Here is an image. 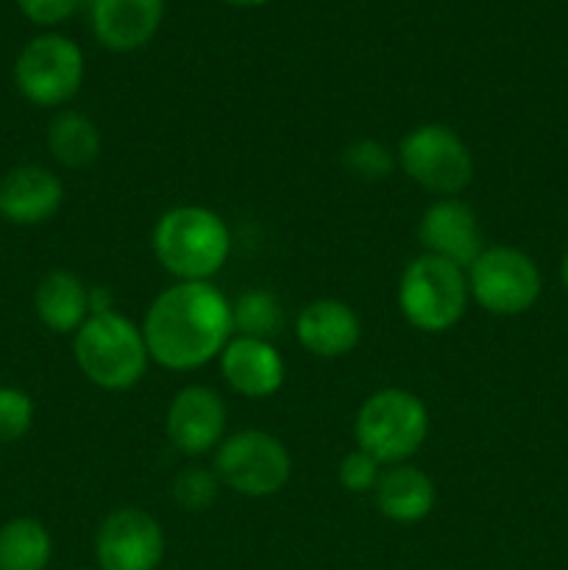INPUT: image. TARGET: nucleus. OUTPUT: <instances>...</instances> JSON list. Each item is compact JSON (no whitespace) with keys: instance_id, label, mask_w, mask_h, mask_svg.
Returning a JSON list of instances; mask_svg holds the SVG:
<instances>
[{"instance_id":"nucleus-1","label":"nucleus","mask_w":568,"mask_h":570,"mask_svg":"<svg viewBox=\"0 0 568 570\" xmlns=\"http://www.w3.org/2000/svg\"><path fill=\"white\" fill-rule=\"evenodd\" d=\"M139 328L150 362L176 373L198 371L234 337L232 301L212 282H176L156 295Z\"/></svg>"},{"instance_id":"nucleus-2","label":"nucleus","mask_w":568,"mask_h":570,"mask_svg":"<svg viewBox=\"0 0 568 570\" xmlns=\"http://www.w3.org/2000/svg\"><path fill=\"white\" fill-rule=\"evenodd\" d=\"M150 248L176 282H212L232 254V232L217 212L182 204L156 220Z\"/></svg>"},{"instance_id":"nucleus-3","label":"nucleus","mask_w":568,"mask_h":570,"mask_svg":"<svg viewBox=\"0 0 568 570\" xmlns=\"http://www.w3.org/2000/svg\"><path fill=\"white\" fill-rule=\"evenodd\" d=\"M72 356L84 379L109 393L137 387L150 365L143 328L117 309L87 317L72 334Z\"/></svg>"},{"instance_id":"nucleus-4","label":"nucleus","mask_w":568,"mask_h":570,"mask_svg":"<svg viewBox=\"0 0 568 570\" xmlns=\"http://www.w3.org/2000/svg\"><path fill=\"white\" fill-rule=\"evenodd\" d=\"M427 434V404L404 387L376 390L356 410V449L368 451L379 465H401V462H410L421 451Z\"/></svg>"},{"instance_id":"nucleus-5","label":"nucleus","mask_w":568,"mask_h":570,"mask_svg":"<svg viewBox=\"0 0 568 570\" xmlns=\"http://www.w3.org/2000/svg\"><path fill=\"white\" fill-rule=\"evenodd\" d=\"M395 301L404 321L415 332H449L466 317L471 301L466 271L438 256H415L401 273Z\"/></svg>"},{"instance_id":"nucleus-6","label":"nucleus","mask_w":568,"mask_h":570,"mask_svg":"<svg viewBox=\"0 0 568 570\" xmlns=\"http://www.w3.org/2000/svg\"><path fill=\"white\" fill-rule=\"evenodd\" d=\"M212 468L223 488L245 499H271L287 488L293 476V456L276 434L243 429L223 438Z\"/></svg>"},{"instance_id":"nucleus-7","label":"nucleus","mask_w":568,"mask_h":570,"mask_svg":"<svg viewBox=\"0 0 568 570\" xmlns=\"http://www.w3.org/2000/svg\"><path fill=\"white\" fill-rule=\"evenodd\" d=\"M468 293L488 315L518 317L532 309L543 289L538 265L512 245H484L468 265Z\"/></svg>"},{"instance_id":"nucleus-8","label":"nucleus","mask_w":568,"mask_h":570,"mask_svg":"<svg viewBox=\"0 0 568 570\" xmlns=\"http://www.w3.org/2000/svg\"><path fill=\"white\" fill-rule=\"evenodd\" d=\"M399 167L412 184L438 198H457L473 181V156L460 134L440 122L418 126L401 139Z\"/></svg>"},{"instance_id":"nucleus-9","label":"nucleus","mask_w":568,"mask_h":570,"mask_svg":"<svg viewBox=\"0 0 568 570\" xmlns=\"http://www.w3.org/2000/svg\"><path fill=\"white\" fill-rule=\"evenodd\" d=\"M84 53L61 33H42L20 50L14 61V83L28 104L56 109L70 104L84 83Z\"/></svg>"},{"instance_id":"nucleus-10","label":"nucleus","mask_w":568,"mask_h":570,"mask_svg":"<svg viewBox=\"0 0 568 570\" xmlns=\"http://www.w3.org/2000/svg\"><path fill=\"white\" fill-rule=\"evenodd\" d=\"M95 560L98 570H156L165 560V532L139 507H120L100 521Z\"/></svg>"},{"instance_id":"nucleus-11","label":"nucleus","mask_w":568,"mask_h":570,"mask_svg":"<svg viewBox=\"0 0 568 570\" xmlns=\"http://www.w3.org/2000/svg\"><path fill=\"white\" fill-rule=\"evenodd\" d=\"M228 412L217 390L206 384H187L173 395L165 415V434L176 451L204 456L226 438Z\"/></svg>"},{"instance_id":"nucleus-12","label":"nucleus","mask_w":568,"mask_h":570,"mask_svg":"<svg viewBox=\"0 0 568 570\" xmlns=\"http://www.w3.org/2000/svg\"><path fill=\"white\" fill-rule=\"evenodd\" d=\"M418 243L423 254L451 262L462 271H468V265L484 250L477 212L460 198H438L427 206L418 220Z\"/></svg>"},{"instance_id":"nucleus-13","label":"nucleus","mask_w":568,"mask_h":570,"mask_svg":"<svg viewBox=\"0 0 568 570\" xmlns=\"http://www.w3.org/2000/svg\"><path fill=\"white\" fill-rule=\"evenodd\" d=\"M221 376L237 395L251 401H262L276 395L287 379V365L282 354L267 340L237 337L234 334L226 343L223 354L217 356Z\"/></svg>"},{"instance_id":"nucleus-14","label":"nucleus","mask_w":568,"mask_h":570,"mask_svg":"<svg viewBox=\"0 0 568 570\" xmlns=\"http://www.w3.org/2000/svg\"><path fill=\"white\" fill-rule=\"evenodd\" d=\"M65 204V184L53 170L20 165L0 178V217L11 226H42Z\"/></svg>"},{"instance_id":"nucleus-15","label":"nucleus","mask_w":568,"mask_h":570,"mask_svg":"<svg viewBox=\"0 0 568 570\" xmlns=\"http://www.w3.org/2000/svg\"><path fill=\"white\" fill-rule=\"evenodd\" d=\"M362 321L340 298H317L295 317V340L317 360H340L360 345Z\"/></svg>"},{"instance_id":"nucleus-16","label":"nucleus","mask_w":568,"mask_h":570,"mask_svg":"<svg viewBox=\"0 0 568 570\" xmlns=\"http://www.w3.org/2000/svg\"><path fill=\"white\" fill-rule=\"evenodd\" d=\"M89 17L95 39L106 50L131 53L156 37L165 17V0H95Z\"/></svg>"},{"instance_id":"nucleus-17","label":"nucleus","mask_w":568,"mask_h":570,"mask_svg":"<svg viewBox=\"0 0 568 570\" xmlns=\"http://www.w3.org/2000/svg\"><path fill=\"white\" fill-rule=\"evenodd\" d=\"M373 499L388 521L410 527V523L423 521L434 510L438 490L427 471L410 465V462H401V465L384 468L376 490H373Z\"/></svg>"},{"instance_id":"nucleus-18","label":"nucleus","mask_w":568,"mask_h":570,"mask_svg":"<svg viewBox=\"0 0 568 570\" xmlns=\"http://www.w3.org/2000/svg\"><path fill=\"white\" fill-rule=\"evenodd\" d=\"M33 312L53 334H76L89 317V287L70 271H50L33 289Z\"/></svg>"},{"instance_id":"nucleus-19","label":"nucleus","mask_w":568,"mask_h":570,"mask_svg":"<svg viewBox=\"0 0 568 570\" xmlns=\"http://www.w3.org/2000/svg\"><path fill=\"white\" fill-rule=\"evenodd\" d=\"M104 148L100 128L92 117L76 109H61L48 126V150L67 170H84L95 165Z\"/></svg>"},{"instance_id":"nucleus-20","label":"nucleus","mask_w":568,"mask_h":570,"mask_svg":"<svg viewBox=\"0 0 568 570\" xmlns=\"http://www.w3.org/2000/svg\"><path fill=\"white\" fill-rule=\"evenodd\" d=\"M53 557L48 527L37 518H11L0 527V570H45Z\"/></svg>"},{"instance_id":"nucleus-21","label":"nucleus","mask_w":568,"mask_h":570,"mask_svg":"<svg viewBox=\"0 0 568 570\" xmlns=\"http://www.w3.org/2000/svg\"><path fill=\"white\" fill-rule=\"evenodd\" d=\"M232 323L237 337L273 343L284 328V309L271 289H245L237 301H232Z\"/></svg>"},{"instance_id":"nucleus-22","label":"nucleus","mask_w":568,"mask_h":570,"mask_svg":"<svg viewBox=\"0 0 568 570\" xmlns=\"http://www.w3.org/2000/svg\"><path fill=\"white\" fill-rule=\"evenodd\" d=\"M221 488L223 484L217 479L215 468L187 465L173 479L170 495L184 512H206L221 495Z\"/></svg>"},{"instance_id":"nucleus-23","label":"nucleus","mask_w":568,"mask_h":570,"mask_svg":"<svg viewBox=\"0 0 568 570\" xmlns=\"http://www.w3.org/2000/svg\"><path fill=\"white\" fill-rule=\"evenodd\" d=\"M395 165H399V159L393 156V150L371 137L354 139L343 150V167L360 181H382L393 173Z\"/></svg>"},{"instance_id":"nucleus-24","label":"nucleus","mask_w":568,"mask_h":570,"mask_svg":"<svg viewBox=\"0 0 568 570\" xmlns=\"http://www.w3.org/2000/svg\"><path fill=\"white\" fill-rule=\"evenodd\" d=\"M33 426V401L20 387H0V443H17Z\"/></svg>"},{"instance_id":"nucleus-25","label":"nucleus","mask_w":568,"mask_h":570,"mask_svg":"<svg viewBox=\"0 0 568 570\" xmlns=\"http://www.w3.org/2000/svg\"><path fill=\"white\" fill-rule=\"evenodd\" d=\"M379 476H382V465H379L368 451L354 449L340 460L337 479H340V488H343L345 493H354V495L373 493L379 484Z\"/></svg>"},{"instance_id":"nucleus-26","label":"nucleus","mask_w":568,"mask_h":570,"mask_svg":"<svg viewBox=\"0 0 568 570\" xmlns=\"http://www.w3.org/2000/svg\"><path fill=\"white\" fill-rule=\"evenodd\" d=\"M17 6L37 26H59L67 17L76 14L81 0H17Z\"/></svg>"},{"instance_id":"nucleus-27","label":"nucleus","mask_w":568,"mask_h":570,"mask_svg":"<svg viewBox=\"0 0 568 570\" xmlns=\"http://www.w3.org/2000/svg\"><path fill=\"white\" fill-rule=\"evenodd\" d=\"M115 309V295H111L109 287H89V315H104V312Z\"/></svg>"},{"instance_id":"nucleus-28","label":"nucleus","mask_w":568,"mask_h":570,"mask_svg":"<svg viewBox=\"0 0 568 570\" xmlns=\"http://www.w3.org/2000/svg\"><path fill=\"white\" fill-rule=\"evenodd\" d=\"M226 3L239 6V9H254V6H265L271 3V0H226Z\"/></svg>"},{"instance_id":"nucleus-29","label":"nucleus","mask_w":568,"mask_h":570,"mask_svg":"<svg viewBox=\"0 0 568 570\" xmlns=\"http://www.w3.org/2000/svg\"><path fill=\"white\" fill-rule=\"evenodd\" d=\"M560 282H562V287H566V293H568V254L562 256V262H560Z\"/></svg>"},{"instance_id":"nucleus-30","label":"nucleus","mask_w":568,"mask_h":570,"mask_svg":"<svg viewBox=\"0 0 568 570\" xmlns=\"http://www.w3.org/2000/svg\"><path fill=\"white\" fill-rule=\"evenodd\" d=\"M95 3V0H81V6H87V9H89V6H92Z\"/></svg>"}]
</instances>
